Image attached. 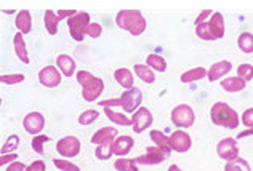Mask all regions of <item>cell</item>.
Masks as SVG:
<instances>
[{
    "mask_svg": "<svg viewBox=\"0 0 253 171\" xmlns=\"http://www.w3.org/2000/svg\"><path fill=\"white\" fill-rule=\"evenodd\" d=\"M76 80L82 87V98L88 103L96 101L104 90L103 78L95 77L88 70H79L76 74Z\"/></svg>",
    "mask_w": 253,
    "mask_h": 171,
    "instance_id": "1",
    "label": "cell"
},
{
    "mask_svg": "<svg viewBox=\"0 0 253 171\" xmlns=\"http://www.w3.org/2000/svg\"><path fill=\"white\" fill-rule=\"evenodd\" d=\"M116 24L135 37L141 35L146 31V19L138 10H121L116 16Z\"/></svg>",
    "mask_w": 253,
    "mask_h": 171,
    "instance_id": "2",
    "label": "cell"
},
{
    "mask_svg": "<svg viewBox=\"0 0 253 171\" xmlns=\"http://www.w3.org/2000/svg\"><path fill=\"white\" fill-rule=\"evenodd\" d=\"M210 118H211L213 125L228 128V130L237 128L239 122H241L239 114L226 103H215L213 104L211 109H210Z\"/></svg>",
    "mask_w": 253,
    "mask_h": 171,
    "instance_id": "3",
    "label": "cell"
},
{
    "mask_svg": "<svg viewBox=\"0 0 253 171\" xmlns=\"http://www.w3.org/2000/svg\"><path fill=\"white\" fill-rule=\"evenodd\" d=\"M90 26V15L85 11H79L77 15L68 19V28L71 37L77 42H82L86 34V29Z\"/></svg>",
    "mask_w": 253,
    "mask_h": 171,
    "instance_id": "4",
    "label": "cell"
},
{
    "mask_svg": "<svg viewBox=\"0 0 253 171\" xmlns=\"http://www.w3.org/2000/svg\"><path fill=\"white\" fill-rule=\"evenodd\" d=\"M171 149H165V147H159V146H151L146 149V154L141 157H136V163L138 165H159V163L165 162L170 159Z\"/></svg>",
    "mask_w": 253,
    "mask_h": 171,
    "instance_id": "5",
    "label": "cell"
},
{
    "mask_svg": "<svg viewBox=\"0 0 253 171\" xmlns=\"http://www.w3.org/2000/svg\"><path fill=\"white\" fill-rule=\"evenodd\" d=\"M170 118L173 125H176L179 128H189L196 122L194 110H192V107L188 106V104H179V106H176L171 110Z\"/></svg>",
    "mask_w": 253,
    "mask_h": 171,
    "instance_id": "6",
    "label": "cell"
},
{
    "mask_svg": "<svg viewBox=\"0 0 253 171\" xmlns=\"http://www.w3.org/2000/svg\"><path fill=\"white\" fill-rule=\"evenodd\" d=\"M56 150L64 159H72L81 152V141L76 136H64L56 142Z\"/></svg>",
    "mask_w": 253,
    "mask_h": 171,
    "instance_id": "7",
    "label": "cell"
},
{
    "mask_svg": "<svg viewBox=\"0 0 253 171\" xmlns=\"http://www.w3.org/2000/svg\"><path fill=\"white\" fill-rule=\"evenodd\" d=\"M143 101V93L139 88H131V90H125L121 95V107L125 112H136V109H139Z\"/></svg>",
    "mask_w": 253,
    "mask_h": 171,
    "instance_id": "8",
    "label": "cell"
},
{
    "mask_svg": "<svg viewBox=\"0 0 253 171\" xmlns=\"http://www.w3.org/2000/svg\"><path fill=\"white\" fill-rule=\"evenodd\" d=\"M216 152L219 155V159H223L226 162H232L239 159V147H237V141L232 139V137H224L218 142L216 146Z\"/></svg>",
    "mask_w": 253,
    "mask_h": 171,
    "instance_id": "9",
    "label": "cell"
},
{
    "mask_svg": "<svg viewBox=\"0 0 253 171\" xmlns=\"http://www.w3.org/2000/svg\"><path fill=\"white\" fill-rule=\"evenodd\" d=\"M131 120H133V125H131L133 131H135V133H143V131H146L151 127L154 118H152V114L148 107H139L136 112L133 114Z\"/></svg>",
    "mask_w": 253,
    "mask_h": 171,
    "instance_id": "10",
    "label": "cell"
},
{
    "mask_svg": "<svg viewBox=\"0 0 253 171\" xmlns=\"http://www.w3.org/2000/svg\"><path fill=\"white\" fill-rule=\"evenodd\" d=\"M23 127L32 136L41 135L45 128V117L41 112H29L23 118Z\"/></svg>",
    "mask_w": 253,
    "mask_h": 171,
    "instance_id": "11",
    "label": "cell"
},
{
    "mask_svg": "<svg viewBox=\"0 0 253 171\" xmlns=\"http://www.w3.org/2000/svg\"><path fill=\"white\" fill-rule=\"evenodd\" d=\"M39 82L46 88H55L61 83V72L55 66H45V68L39 72Z\"/></svg>",
    "mask_w": 253,
    "mask_h": 171,
    "instance_id": "12",
    "label": "cell"
},
{
    "mask_svg": "<svg viewBox=\"0 0 253 171\" xmlns=\"http://www.w3.org/2000/svg\"><path fill=\"white\" fill-rule=\"evenodd\" d=\"M170 146H171V150H176L179 154L188 152L192 146L191 136L183 130H176L175 133H171L170 136Z\"/></svg>",
    "mask_w": 253,
    "mask_h": 171,
    "instance_id": "13",
    "label": "cell"
},
{
    "mask_svg": "<svg viewBox=\"0 0 253 171\" xmlns=\"http://www.w3.org/2000/svg\"><path fill=\"white\" fill-rule=\"evenodd\" d=\"M135 146V141H133L131 136H117L114 144H112V154L117 157H124L130 152Z\"/></svg>",
    "mask_w": 253,
    "mask_h": 171,
    "instance_id": "14",
    "label": "cell"
},
{
    "mask_svg": "<svg viewBox=\"0 0 253 171\" xmlns=\"http://www.w3.org/2000/svg\"><path fill=\"white\" fill-rule=\"evenodd\" d=\"M209 28H210V34L213 37V40L224 37V18H223L221 13L219 11L213 13V15L210 16Z\"/></svg>",
    "mask_w": 253,
    "mask_h": 171,
    "instance_id": "15",
    "label": "cell"
},
{
    "mask_svg": "<svg viewBox=\"0 0 253 171\" xmlns=\"http://www.w3.org/2000/svg\"><path fill=\"white\" fill-rule=\"evenodd\" d=\"M56 68L59 69V72H61L64 77H72L74 74H77V72H76L77 64H76V61L69 55H59V56H56Z\"/></svg>",
    "mask_w": 253,
    "mask_h": 171,
    "instance_id": "16",
    "label": "cell"
},
{
    "mask_svg": "<svg viewBox=\"0 0 253 171\" xmlns=\"http://www.w3.org/2000/svg\"><path fill=\"white\" fill-rule=\"evenodd\" d=\"M117 133L119 131L116 128L104 127L101 130H98L96 133L91 136V142L96 144V146H101V144H106V142H114L117 137Z\"/></svg>",
    "mask_w": 253,
    "mask_h": 171,
    "instance_id": "17",
    "label": "cell"
},
{
    "mask_svg": "<svg viewBox=\"0 0 253 171\" xmlns=\"http://www.w3.org/2000/svg\"><path fill=\"white\" fill-rule=\"evenodd\" d=\"M231 69H232L231 61H218L209 69V75L207 77H209L210 82H216L221 77H224L226 74H229Z\"/></svg>",
    "mask_w": 253,
    "mask_h": 171,
    "instance_id": "18",
    "label": "cell"
},
{
    "mask_svg": "<svg viewBox=\"0 0 253 171\" xmlns=\"http://www.w3.org/2000/svg\"><path fill=\"white\" fill-rule=\"evenodd\" d=\"M15 26L18 32L21 34H29L31 29H32V18H31V11L29 10H21L18 11V15L15 18Z\"/></svg>",
    "mask_w": 253,
    "mask_h": 171,
    "instance_id": "19",
    "label": "cell"
},
{
    "mask_svg": "<svg viewBox=\"0 0 253 171\" xmlns=\"http://www.w3.org/2000/svg\"><path fill=\"white\" fill-rule=\"evenodd\" d=\"M13 48H15V53L19 61H23L24 64H29V53H28V48H26V42L21 32H16L15 37H13Z\"/></svg>",
    "mask_w": 253,
    "mask_h": 171,
    "instance_id": "20",
    "label": "cell"
},
{
    "mask_svg": "<svg viewBox=\"0 0 253 171\" xmlns=\"http://www.w3.org/2000/svg\"><path fill=\"white\" fill-rule=\"evenodd\" d=\"M114 78H116V82L121 85L122 88H125V90L135 88V87H133V74L128 69H125V68L117 69L114 72Z\"/></svg>",
    "mask_w": 253,
    "mask_h": 171,
    "instance_id": "21",
    "label": "cell"
},
{
    "mask_svg": "<svg viewBox=\"0 0 253 171\" xmlns=\"http://www.w3.org/2000/svg\"><path fill=\"white\" fill-rule=\"evenodd\" d=\"M247 82H244L241 77H228L221 82V88L228 93H237V91H242L245 88Z\"/></svg>",
    "mask_w": 253,
    "mask_h": 171,
    "instance_id": "22",
    "label": "cell"
},
{
    "mask_svg": "<svg viewBox=\"0 0 253 171\" xmlns=\"http://www.w3.org/2000/svg\"><path fill=\"white\" fill-rule=\"evenodd\" d=\"M135 74L138 78L144 83H154L156 82V74L148 64H136L135 66Z\"/></svg>",
    "mask_w": 253,
    "mask_h": 171,
    "instance_id": "23",
    "label": "cell"
},
{
    "mask_svg": "<svg viewBox=\"0 0 253 171\" xmlns=\"http://www.w3.org/2000/svg\"><path fill=\"white\" fill-rule=\"evenodd\" d=\"M205 75H209V70L204 68H194L189 69L188 72L181 74V82L183 83H192V82H199L202 80Z\"/></svg>",
    "mask_w": 253,
    "mask_h": 171,
    "instance_id": "24",
    "label": "cell"
},
{
    "mask_svg": "<svg viewBox=\"0 0 253 171\" xmlns=\"http://www.w3.org/2000/svg\"><path fill=\"white\" fill-rule=\"evenodd\" d=\"M43 23H45V29L48 32L50 35H56L58 32V24L61 23V19L58 18V15L55 11L48 10L45 13V18H43Z\"/></svg>",
    "mask_w": 253,
    "mask_h": 171,
    "instance_id": "25",
    "label": "cell"
},
{
    "mask_svg": "<svg viewBox=\"0 0 253 171\" xmlns=\"http://www.w3.org/2000/svg\"><path fill=\"white\" fill-rule=\"evenodd\" d=\"M104 114L108 115V118L116 125H121V127H131L133 125V120L131 118H126L125 115L116 112V110H112L111 107H104Z\"/></svg>",
    "mask_w": 253,
    "mask_h": 171,
    "instance_id": "26",
    "label": "cell"
},
{
    "mask_svg": "<svg viewBox=\"0 0 253 171\" xmlns=\"http://www.w3.org/2000/svg\"><path fill=\"white\" fill-rule=\"evenodd\" d=\"M146 64H148L149 68L152 70H156V72H165V70H167V61H165V59L162 56H159V55L146 56Z\"/></svg>",
    "mask_w": 253,
    "mask_h": 171,
    "instance_id": "27",
    "label": "cell"
},
{
    "mask_svg": "<svg viewBox=\"0 0 253 171\" xmlns=\"http://www.w3.org/2000/svg\"><path fill=\"white\" fill-rule=\"evenodd\" d=\"M237 45L244 53H253V34H250V32L241 34L237 38Z\"/></svg>",
    "mask_w": 253,
    "mask_h": 171,
    "instance_id": "28",
    "label": "cell"
},
{
    "mask_svg": "<svg viewBox=\"0 0 253 171\" xmlns=\"http://www.w3.org/2000/svg\"><path fill=\"white\" fill-rule=\"evenodd\" d=\"M149 135H151L152 142H154L156 146L165 147V149H171V146H170V136H165L162 131H159V130H151Z\"/></svg>",
    "mask_w": 253,
    "mask_h": 171,
    "instance_id": "29",
    "label": "cell"
},
{
    "mask_svg": "<svg viewBox=\"0 0 253 171\" xmlns=\"http://www.w3.org/2000/svg\"><path fill=\"white\" fill-rule=\"evenodd\" d=\"M224 171H252V170H250V165L247 163V160H244L239 157V159L232 160V162H226Z\"/></svg>",
    "mask_w": 253,
    "mask_h": 171,
    "instance_id": "30",
    "label": "cell"
},
{
    "mask_svg": "<svg viewBox=\"0 0 253 171\" xmlns=\"http://www.w3.org/2000/svg\"><path fill=\"white\" fill-rule=\"evenodd\" d=\"M116 171H139L136 160H128V159H119L114 163Z\"/></svg>",
    "mask_w": 253,
    "mask_h": 171,
    "instance_id": "31",
    "label": "cell"
},
{
    "mask_svg": "<svg viewBox=\"0 0 253 171\" xmlns=\"http://www.w3.org/2000/svg\"><path fill=\"white\" fill-rule=\"evenodd\" d=\"M112 144H114V142H106V144H101V146H96V149H95L96 159H99V160L111 159V155H112Z\"/></svg>",
    "mask_w": 253,
    "mask_h": 171,
    "instance_id": "32",
    "label": "cell"
},
{
    "mask_svg": "<svg viewBox=\"0 0 253 171\" xmlns=\"http://www.w3.org/2000/svg\"><path fill=\"white\" fill-rule=\"evenodd\" d=\"M98 117H99V112L98 110H93V109H88V110H85V112L81 114V117H79V123L81 125H91L95 120H98Z\"/></svg>",
    "mask_w": 253,
    "mask_h": 171,
    "instance_id": "33",
    "label": "cell"
},
{
    "mask_svg": "<svg viewBox=\"0 0 253 171\" xmlns=\"http://www.w3.org/2000/svg\"><path fill=\"white\" fill-rule=\"evenodd\" d=\"M237 77H241L244 82L253 80V66L252 64H241L237 68Z\"/></svg>",
    "mask_w": 253,
    "mask_h": 171,
    "instance_id": "34",
    "label": "cell"
},
{
    "mask_svg": "<svg viewBox=\"0 0 253 171\" xmlns=\"http://www.w3.org/2000/svg\"><path fill=\"white\" fill-rule=\"evenodd\" d=\"M50 141V136H45V135H37L34 136V139H32V150L37 154L43 155V144Z\"/></svg>",
    "mask_w": 253,
    "mask_h": 171,
    "instance_id": "35",
    "label": "cell"
},
{
    "mask_svg": "<svg viewBox=\"0 0 253 171\" xmlns=\"http://www.w3.org/2000/svg\"><path fill=\"white\" fill-rule=\"evenodd\" d=\"M19 146V137L16 135H11L8 139L5 141V144L2 146V155L5 154H13V150Z\"/></svg>",
    "mask_w": 253,
    "mask_h": 171,
    "instance_id": "36",
    "label": "cell"
},
{
    "mask_svg": "<svg viewBox=\"0 0 253 171\" xmlns=\"http://www.w3.org/2000/svg\"><path fill=\"white\" fill-rule=\"evenodd\" d=\"M53 165H55L56 168H59L61 171H81V168H79L77 165H74V163L66 160V159H55L53 160Z\"/></svg>",
    "mask_w": 253,
    "mask_h": 171,
    "instance_id": "37",
    "label": "cell"
},
{
    "mask_svg": "<svg viewBox=\"0 0 253 171\" xmlns=\"http://www.w3.org/2000/svg\"><path fill=\"white\" fill-rule=\"evenodd\" d=\"M196 35L202 40H213V37L210 34V28H209V23H202L196 26Z\"/></svg>",
    "mask_w": 253,
    "mask_h": 171,
    "instance_id": "38",
    "label": "cell"
},
{
    "mask_svg": "<svg viewBox=\"0 0 253 171\" xmlns=\"http://www.w3.org/2000/svg\"><path fill=\"white\" fill-rule=\"evenodd\" d=\"M3 85H16V83H23L26 80L24 74H11V75H2L0 77Z\"/></svg>",
    "mask_w": 253,
    "mask_h": 171,
    "instance_id": "39",
    "label": "cell"
},
{
    "mask_svg": "<svg viewBox=\"0 0 253 171\" xmlns=\"http://www.w3.org/2000/svg\"><path fill=\"white\" fill-rule=\"evenodd\" d=\"M101 34H103L101 24H99V23H90L88 29H86V35L91 37V38H98Z\"/></svg>",
    "mask_w": 253,
    "mask_h": 171,
    "instance_id": "40",
    "label": "cell"
},
{
    "mask_svg": "<svg viewBox=\"0 0 253 171\" xmlns=\"http://www.w3.org/2000/svg\"><path fill=\"white\" fill-rule=\"evenodd\" d=\"M242 123L245 125L247 128H253V107L247 109L245 112L242 114Z\"/></svg>",
    "mask_w": 253,
    "mask_h": 171,
    "instance_id": "41",
    "label": "cell"
},
{
    "mask_svg": "<svg viewBox=\"0 0 253 171\" xmlns=\"http://www.w3.org/2000/svg\"><path fill=\"white\" fill-rule=\"evenodd\" d=\"M16 159H18V155H16V154H5V155L0 157V165H2V167L10 165V163L16 162Z\"/></svg>",
    "mask_w": 253,
    "mask_h": 171,
    "instance_id": "42",
    "label": "cell"
},
{
    "mask_svg": "<svg viewBox=\"0 0 253 171\" xmlns=\"http://www.w3.org/2000/svg\"><path fill=\"white\" fill-rule=\"evenodd\" d=\"M99 106H101V107H121V98H119V100L99 101Z\"/></svg>",
    "mask_w": 253,
    "mask_h": 171,
    "instance_id": "43",
    "label": "cell"
},
{
    "mask_svg": "<svg viewBox=\"0 0 253 171\" xmlns=\"http://www.w3.org/2000/svg\"><path fill=\"white\" fill-rule=\"evenodd\" d=\"M26 171H45V163L42 160H36L34 163L26 168Z\"/></svg>",
    "mask_w": 253,
    "mask_h": 171,
    "instance_id": "44",
    "label": "cell"
},
{
    "mask_svg": "<svg viewBox=\"0 0 253 171\" xmlns=\"http://www.w3.org/2000/svg\"><path fill=\"white\" fill-rule=\"evenodd\" d=\"M26 167L24 163H21V162H13V163H10L8 167H6V170L5 171H26Z\"/></svg>",
    "mask_w": 253,
    "mask_h": 171,
    "instance_id": "45",
    "label": "cell"
},
{
    "mask_svg": "<svg viewBox=\"0 0 253 171\" xmlns=\"http://www.w3.org/2000/svg\"><path fill=\"white\" fill-rule=\"evenodd\" d=\"M77 13L79 11H76V10H59L58 13H56V15H58V18L59 19H64V18H72V16H74V15H77Z\"/></svg>",
    "mask_w": 253,
    "mask_h": 171,
    "instance_id": "46",
    "label": "cell"
},
{
    "mask_svg": "<svg viewBox=\"0 0 253 171\" xmlns=\"http://www.w3.org/2000/svg\"><path fill=\"white\" fill-rule=\"evenodd\" d=\"M211 15H213V11H211V10H204V11L201 13V15L197 16V19H196V26L205 23V19H207V16H211Z\"/></svg>",
    "mask_w": 253,
    "mask_h": 171,
    "instance_id": "47",
    "label": "cell"
},
{
    "mask_svg": "<svg viewBox=\"0 0 253 171\" xmlns=\"http://www.w3.org/2000/svg\"><path fill=\"white\" fill-rule=\"evenodd\" d=\"M249 136H253V128H249L245 131H241V133L237 135V139H244V137H249Z\"/></svg>",
    "mask_w": 253,
    "mask_h": 171,
    "instance_id": "48",
    "label": "cell"
},
{
    "mask_svg": "<svg viewBox=\"0 0 253 171\" xmlns=\"http://www.w3.org/2000/svg\"><path fill=\"white\" fill-rule=\"evenodd\" d=\"M167 171H181V170H179V167H178V165H170Z\"/></svg>",
    "mask_w": 253,
    "mask_h": 171,
    "instance_id": "49",
    "label": "cell"
}]
</instances>
